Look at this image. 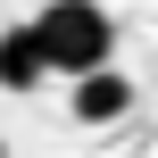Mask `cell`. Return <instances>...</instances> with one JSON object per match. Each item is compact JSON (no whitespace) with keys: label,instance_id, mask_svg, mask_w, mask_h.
<instances>
[{"label":"cell","instance_id":"1","mask_svg":"<svg viewBox=\"0 0 158 158\" xmlns=\"http://www.w3.org/2000/svg\"><path fill=\"white\" fill-rule=\"evenodd\" d=\"M33 42H42V67L50 75H83V67H108L117 58V17L100 0H42Z\"/></svg>","mask_w":158,"mask_h":158},{"label":"cell","instance_id":"2","mask_svg":"<svg viewBox=\"0 0 158 158\" xmlns=\"http://www.w3.org/2000/svg\"><path fill=\"white\" fill-rule=\"evenodd\" d=\"M75 117H83V125L133 117V75H117V58H108V67H83V75H75Z\"/></svg>","mask_w":158,"mask_h":158},{"label":"cell","instance_id":"3","mask_svg":"<svg viewBox=\"0 0 158 158\" xmlns=\"http://www.w3.org/2000/svg\"><path fill=\"white\" fill-rule=\"evenodd\" d=\"M50 67H42V42H33V17L0 33V92H33Z\"/></svg>","mask_w":158,"mask_h":158},{"label":"cell","instance_id":"4","mask_svg":"<svg viewBox=\"0 0 158 158\" xmlns=\"http://www.w3.org/2000/svg\"><path fill=\"white\" fill-rule=\"evenodd\" d=\"M0 158H8V150H0Z\"/></svg>","mask_w":158,"mask_h":158}]
</instances>
